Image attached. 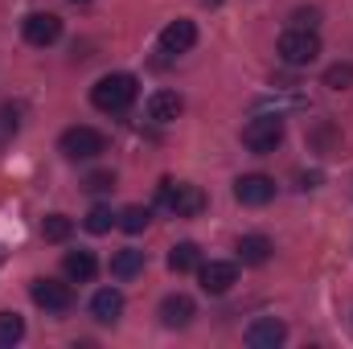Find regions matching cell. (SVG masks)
Instances as JSON below:
<instances>
[{
	"label": "cell",
	"instance_id": "obj_1",
	"mask_svg": "<svg viewBox=\"0 0 353 349\" xmlns=\"http://www.w3.org/2000/svg\"><path fill=\"white\" fill-rule=\"evenodd\" d=\"M136 94H140V83H136V74H103L94 87H90V103L99 107V111H107V115H119V111H128L132 103H136Z\"/></svg>",
	"mask_w": 353,
	"mask_h": 349
},
{
	"label": "cell",
	"instance_id": "obj_2",
	"mask_svg": "<svg viewBox=\"0 0 353 349\" xmlns=\"http://www.w3.org/2000/svg\"><path fill=\"white\" fill-rule=\"evenodd\" d=\"M161 206L176 214V218H197L205 210V193L201 185H189V181H161Z\"/></svg>",
	"mask_w": 353,
	"mask_h": 349
},
{
	"label": "cell",
	"instance_id": "obj_3",
	"mask_svg": "<svg viewBox=\"0 0 353 349\" xmlns=\"http://www.w3.org/2000/svg\"><path fill=\"white\" fill-rule=\"evenodd\" d=\"M275 54H279L283 66H308V62H316V54H321V37H316V29H296V25H292V29L279 37Z\"/></svg>",
	"mask_w": 353,
	"mask_h": 349
},
{
	"label": "cell",
	"instance_id": "obj_4",
	"mask_svg": "<svg viewBox=\"0 0 353 349\" xmlns=\"http://www.w3.org/2000/svg\"><path fill=\"white\" fill-rule=\"evenodd\" d=\"M243 144L255 152V157H267L283 144V119L279 115H255L247 128H243Z\"/></svg>",
	"mask_w": 353,
	"mask_h": 349
},
{
	"label": "cell",
	"instance_id": "obj_5",
	"mask_svg": "<svg viewBox=\"0 0 353 349\" xmlns=\"http://www.w3.org/2000/svg\"><path fill=\"white\" fill-rule=\"evenodd\" d=\"M58 152L66 161H94L99 152H107V140L94 128H66L62 140H58Z\"/></svg>",
	"mask_w": 353,
	"mask_h": 349
},
{
	"label": "cell",
	"instance_id": "obj_6",
	"mask_svg": "<svg viewBox=\"0 0 353 349\" xmlns=\"http://www.w3.org/2000/svg\"><path fill=\"white\" fill-rule=\"evenodd\" d=\"M29 296H33V304L46 308V312H66V308L74 304V292H70V283H62V279H33V283H29Z\"/></svg>",
	"mask_w": 353,
	"mask_h": 349
},
{
	"label": "cell",
	"instance_id": "obj_7",
	"mask_svg": "<svg viewBox=\"0 0 353 349\" xmlns=\"http://www.w3.org/2000/svg\"><path fill=\"white\" fill-rule=\"evenodd\" d=\"M21 33H25L29 46L46 50V46H54V41L62 37V17H54V12H29V17L21 21Z\"/></svg>",
	"mask_w": 353,
	"mask_h": 349
},
{
	"label": "cell",
	"instance_id": "obj_8",
	"mask_svg": "<svg viewBox=\"0 0 353 349\" xmlns=\"http://www.w3.org/2000/svg\"><path fill=\"white\" fill-rule=\"evenodd\" d=\"M197 279H201V292L226 296V292L239 283V267H234V263H201V267H197Z\"/></svg>",
	"mask_w": 353,
	"mask_h": 349
},
{
	"label": "cell",
	"instance_id": "obj_9",
	"mask_svg": "<svg viewBox=\"0 0 353 349\" xmlns=\"http://www.w3.org/2000/svg\"><path fill=\"white\" fill-rule=\"evenodd\" d=\"M283 341H288V325L275 317H259L247 325V346L251 349H279Z\"/></svg>",
	"mask_w": 353,
	"mask_h": 349
},
{
	"label": "cell",
	"instance_id": "obj_10",
	"mask_svg": "<svg viewBox=\"0 0 353 349\" xmlns=\"http://www.w3.org/2000/svg\"><path fill=\"white\" fill-rule=\"evenodd\" d=\"M234 197L243 201V206H267L271 197H275V181L267 173H247L234 181Z\"/></svg>",
	"mask_w": 353,
	"mask_h": 349
},
{
	"label": "cell",
	"instance_id": "obj_11",
	"mask_svg": "<svg viewBox=\"0 0 353 349\" xmlns=\"http://www.w3.org/2000/svg\"><path fill=\"white\" fill-rule=\"evenodd\" d=\"M193 46H197V25H193V21L176 17V21H169V25L161 29V50H165V54H189Z\"/></svg>",
	"mask_w": 353,
	"mask_h": 349
},
{
	"label": "cell",
	"instance_id": "obj_12",
	"mask_svg": "<svg viewBox=\"0 0 353 349\" xmlns=\"http://www.w3.org/2000/svg\"><path fill=\"white\" fill-rule=\"evenodd\" d=\"M90 317H94L99 325H115V321L123 317V292H119V288H99V292L90 296Z\"/></svg>",
	"mask_w": 353,
	"mask_h": 349
},
{
	"label": "cell",
	"instance_id": "obj_13",
	"mask_svg": "<svg viewBox=\"0 0 353 349\" xmlns=\"http://www.w3.org/2000/svg\"><path fill=\"white\" fill-rule=\"evenodd\" d=\"M193 317H197V304H193L185 292H173V296L161 300V321H165L169 329H185Z\"/></svg>",
	"mask_w": 353,
	"mask_h": 349
},
{
	"label": "cell",
	"instance_id": "obj_14",
	"mask_svg": "<svg viewBox=\"0 0 353 349\" xmlns=\"http://www.w3.org/2000/svg\"><path fill=\"white\" fill-rule=\"evenodd\" d=\"M181 111H185V99L176 90H157L148 99V119H157V123H173Z\"/></svg>",
	"mask_w": 353,
	"mask_h": 349
},
{
	"label": "cell",
	"instance_id": "obj_15",
	"mask_svg": "<svg viewBox=\"0 0 353 349\" xmlns=\"http://www.w3.org/2000/svg\"><path fill=\"white\" fill-rule=\"evenodd\" d=\"M271 239L267 235H243L239 239V259L247 263V267H263L267 259H271Z\"/></svg>",
	"mask_w": 353,
	"mask_h": 349
},
{
	"label": "cell",
	"instance_id": "obj_16",
	"mask_svg": "<svg viewBox=\"0 0 353 349\" xmlns=\"http://www.w3.org/2000/svg\"><path fill=\"white\" fill-rule=\"evenodd\" d=\"M62 271H66V279H74V283H90L94 271H99V259H94L90 251H70V255L62 259Z\"/></svg>",
	"mask_w": 353,
	"mask_h": 349
},
{
	"label": "cell",
	"instance_id": "obj_17",
	"mask_svg": "<svg viewBox=\"0 0 353 349\" xmlns=\"http://www.w3.org/2000/svg\"><path fill=\"white\" fill-rule=\"evenodd\" d=\"M140 271H144V251L123 247V251L111 255V275H115V279H136Z\"/></svg>",
	"mask_w": 353,
	"mask_h": 349
},
{
	"label": "cell",
	"instance_id": "obj_18",
	"mask_svg": "<svg viewBox=\"0 0 353 349\" xmlns=\"http://www.w3.org/2000/svg\"><path fill=\"white\" fill-rule=\"evenodd\" d=\"M304 107V94H267L255 103V115H283V111H300Z\"/></svg>",
	"mask_w": 353,
	"mask_h": 349
},
{
	"label": "cell",
	"instance_id": "obj_19",
	"mask_svg": "<svg viewBox=\"0 0 353 349\" xmlns=\"http://www.w3.org/2000/svg\"><path fill=\"white\" fill-rule=\"evenodd\" d=\"M169 267H173L176 275L197 271V267H201V251H197V243H176L173 251H169Z\"/></svg>",
	"mask_w": 353,
	"mask_h": 349
},
{
	"label": "cell",
	"instance_id": "obj_20",
	"mask_svg": "<svg viewBox=\"0 0 353 349\" xmlns=\"http://www.w3.org/2000/svg\"><path fill=\"white\" fill-rule=\"evenodd\" d=\"M148 222H152V210H148V206H123V210H119V226H123L128 235L148 230Z\"/></svg>",
	"mask_w": 353,
	"mask_h": 349
},
{
	"label": "cell",
	"instance_id": "obj_21",
	"mask_svg": "<svg viewBox=\"0 0 353 349\" xmlns=\"http://www.w3.org/2000/svg\"><path fill=\"white\" fill-rule=\"evenodd\" d=\"M115 222H119V214H111V206H90L87 218H83V226H87L90 235H107Z\"/></svg>",
	"mask_w": 353,
	"mask_h": 349
},
{
	"label": "cell",
	"instance_id": "obj_22",
	"mask_svg": "<svg viewBox=\"0 0 353 349\" xmlns=\"http://www.w3.org/2000/svg\"><path fill=\"white\" fill-rule=\"evenodd\" d=\"M70 230H74V222H70L66 214H50V218L41 222V239H46V243H66Z\"/></svg>",
	"mask_w": 353,
	"mask_h": 349
},
{
	"label": "cell",
	"instance_id": "obj_23",
	"mask_svg": "<svg viewBox=\"0 0 353 349\" xmlns=\"http://www.w3.org/2000/svg\"><path fill=\"white\" fill-rule=\"evenodd\" d=\"M25 337V321L17 312H0V349H12Z\"/></svg>",
	"mask_w": 353,
	"mask_h": 349
},
{
	"label": "cell",
	"instance_id": "obj_24",
	"mask_svg": "<svg viewBox=\"0 0 353 349\" xmlns=\"http://www.w3.org/2000/svg\"><path fill=\"white\" fill-rule=\"evenodd\" d=\"M308 140L316 144V152H325V157H329V152H337V140H341V136H337V128H333L329 119H321V123L308 132Z\"/></svg>",
	"mask_w": 353,
	"mask_h": 349
},
{
	"label": "cell",
	"instance_id": "obj_25",
	"mask_svg": "<svg viewBox=\"0 0 353 349\" xmlns=\"http://www.w3.org/2000/svg\"><path fill=\"white\" fill-rule=\"evenodd\" d=\"M325 87L329 90H350L353 87V62H333L325 70Z\"/></svg>",
	"mask_w": 353,
	"mask_h": 349
},
{
	"label": "cell",
	"instance_id": "obj_26",
	"mask_svg": "<svg viewBox=\"0 0 353 349\" xmlns=\"http://www.w3.org/2000/svg\"><path fill=\"white\" fill-rule=\"evenodd\" d=\"M83 189H90V193H111L115 189V173H90L83 181Z\"/></svg>",
	"mask_w": 353,
	"mask_h": 349
},
{
	"label": "cell",
	"instance_id": "obj_27",
	"mask_svg": "<svg viewBox=\"0 0 353 349\" xmlns=\"http://www.w3.org/2000/svg\"><path fill=\"white\" fill-rule=\"evenodd\" d=\"M8 136H17V107H12V103L0 107V144H4Z\"/></svg>",
	"mask_w": 353,
	"mask_h": 349
},
{
	"label": "cell",
	"instance_id": "obj_28",
	"mask_svg": "<svg viewBox=\"0 0 353 349\" xmlns=\"http://www.w3.org/2000/svg\"><path fill=\"white\" fill-rule=\"evenodd\" d=\"M316 21H321V8H296L292 12V25L296 29H316Z\"/></svg>",
	"mask_w": 353,
	"mask_h": 349
},
{
	"label": "cell",
	"instance_id": "obj_29",
	"mask_svg": "<svg viewBox=\"0 0 353 349\" xmlns=\"http://www.w3.org/2000/svg\"><path fill=\"white\" fill-rule=\"evenodd\" d=\"M321 185V173H300V189H316Z\"/></svg>",
	"mask_w": 353,
	"mask_h": 349
},
{
	"label": "cell",
	"instance_id": "obj_30",
	"mask_svg": "<svg viewBox=\"0 0 353 349\" xmlns=\"http://www.w3.org/2000/svg\"><path fill=\"white\" fill-rule=\"evenodd\" d=\"M201 4H210V8H214V4H222V0H201Z\"/></svg>",
	"mask_w": 353,
	"mask_h": 349
},
{
	"label": "cell",
	"instance_id": "obj_31",
	"mask_svg": "<svg viewBox=\"0 0 353 349\" xmlns=\"http://www.w3.org/2000/svg\"><path fill=\"white\" fill-rule=\"evenodd\" d=\"M0 263H4V247H0Z\"/></svg>",
	"mask_w": 353,
	"mask_h": 349
},
{
	"label": "cell",
	"instance_id": "obj_32",
	"mask_svg": "<svg viewBox=\"0 0 353 349\" xmlns=\"http://www.w3.org/2000/svg\"><path fill=\"white\" fill-rule=\"evenodd\" d=\"M74 4H83V0H74Z\"/></svg>",
	"mask_w": 353,
	"mask_h": 349
}]
</instances>
